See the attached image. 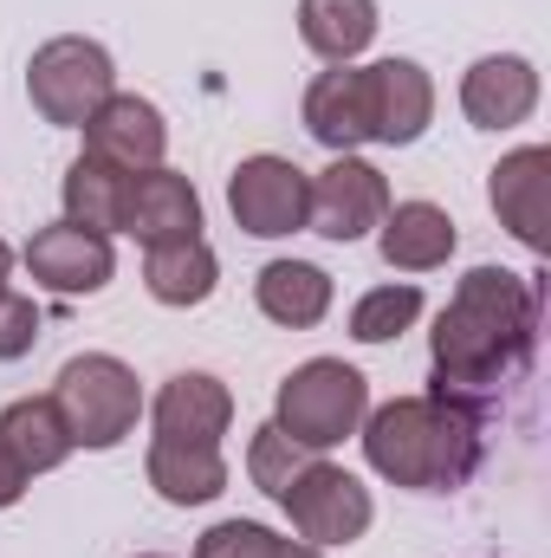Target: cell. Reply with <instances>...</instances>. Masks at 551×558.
I'll return each mask as SVG.
<instances>
[{"label":"cell","mask_w":551,"mask_h":558,"mask_svg":"<svg viewBox=\"0 0 551 558\" xmlns=\"http://www.w3.org/2000/svg\"><path fill=\"white\" fill-rule=\"evenodd\" d=\"M364 461L409 494H454L487 461V410L461 397H396L364 416Z\"/></svg>","instance_id":"2"},{"label":"cell","mask_w":551,"mask_h":558,"mask_svg":"<svg viewBox=\"0 0 551 558\" xmlns=\"http://www.w3.org/2000/svg\"><path fill=\"white\" fill-rule=\"evenodd\" d=\"M85 149L105 156V162H118L124 175H137V169H156V162H162L169 124H162V111H156L149 98H137V92H111V98L85 118Z\"/></svg>","instance_id":"14"},{"label":"cell","mask_w":551,"mask_h":558,"mask_svg":"<svg viewBox=\"0 0 551 558\" xmlns=\"http://www.w3.org/2000/svg\"><path fill=\"white\" fill-rule=\"evenodd\" d=\"M305 131L325 143L331 156H357L377 143V111H370V65H338L318 72L305 92Z\"/></svg>","instance_id":"11"},{"label":"cell","mask_w":551,"mask_h":558,"mask_svg":"<svg viewBox=\"0 0 551 558\" xmlns=\"http://www.w3.org/2000/svg\"><path fill=\"white\" fill-rule=\"evenodd\" d=\"M370 111H377V143L409 149L434 124V78L415 59H377L370 65Z\"/></svg>","instance_id":"16"},{"label":"cell","mask_w":551,"mask_h":558,"mask_svg":"<svg viewBox=\"0 0 551 558\" xmlns=\"http://www.w3.org/2000/svg\"><path fill=\"white\" fill-rule=\"evenodd\" d=\"M254 299L260 312L285 325V331H311L325 312H331V274L311 267V260H267L254 279Z\"/></svg>","instance_id":"20"},{"label":"cell","mask_w":551,"mask_h":558,"mask_svg":"<svg viewBox=\"0 0 551 558\" xmlns=\"http://www.w3.org/2000/svg\"><path fill=\"white\" fill-rule=\"evenodd\" d=\"M0 448H7L26 474H52V468H65V454H72V428H65V416H59L52 397H20V403L0 410Z\"/></svg>","instance_id":"21"},{"label":"cell","mask_w":551,"mask_h":558,"mask_svg":"<svg viewBox=\"0 0 551 558\" xmlns=\"http://www.w3.org/2000/svg\"><path fill=\"white\" fill-rule=\"evenodd\" d=\"M228 208H234V228L254 234V241L298 234L305 208H311V175L292 156H247L228 175Z\"/></svg>","instance_id":"7"},{"label":"cell","mask_w":551,"mask_h":558,"mask_svg":"<svg viewBox=\"0 0 551 558\" xmlns=\"http://www.w3.org/2000/svg\"><path fill=\"white\" fill-rule=\"evenodd\" d=\"M26 274L33 286L59 292V299H91L105 292L118 274V254H111V234H91V228H72V221H52L26 241Z\"/></svg>","instance_id":"9"},{"label":"cell","mask_w":551,"mask_h":558,"mask_svg":"<svg viewBox=\"0 0 551 558\" xmlns=\"http://www.w3.org/2000/svg\"><path fill=\"white\" fill-rule=\"evenodd\" d=\"M532 344H539V286L506 267H474L441 305L428 338L434 397H461L487 410L500 384H513L532 364Z\"/></svg>","instance_id":"1"},{"label":"cell","mask_w":551,"mask_h":558,"mask_svg":"<svg viewBox=\"0 0 551 558\" xmlns=\"http://www.w3.org/2000/svg\"><path fill=\"white\" fill-rule=\"evenodd\" d=\"M461 111L474 131H513L539 111V72L519 52H487L461 78Z\"/></svg>","instance_id":"12"},{"label":"cell","mask_w":551,"mask_h":558,"mask_svg":"<svg viewBox=\"0 0 551 558\" xmlns=\"http://www.w3.org/2000/svg\"><path fill=\"white\" fill-rule=\"evenodd\" d=\"M124 189H131V175H124L118 162H105V156L85 149V156L65 169V182H59L65 221H72V228H91V234H124Z\"/></svg>","instance_id":"22"},{"label":"cell","mask_w":551,"mask_h":558,"mask_svg":"<svg viewBox=\"0 0 551 558\" xmlns=\"http://www.w3.org/2000/svg\"><path fill=\"white\" fill-rule=\"evenodd\" d=\"M370 416V384L364 371H351L344 357H311L298 364L285 384H279V403H273V422L311 454L338 448L344 435H357Z\"/></svg>","instance_id":"3"},{"label":"cell","mask_w":551,"mask_h":558,"mask_svg":"<svg viewBox=\"0 0 551 558\" xmlns=\"http://www.w3.org/2000/svg\"><path fill=\"white\" fill-rule=\"evenodd\" d=\"M124 234H137L143 247H169V241H188L201 234V195L188 175L175 169H137L131 189H124Z\"/></svg>","instance_id":"13"},{"label":"cell","mask_w":551,"mask_h":558,"mask_svg":"<svg viewBox=\"0 0 551 558\" xmlns=\"http://www.w3.org/2000/svg\"><path fill=\"white\" fill-rule=\"evenodd\" d=\"M298 39L318 59L351 65L377 39V0H298Z\"/></svg>","instance_id":"23"},{"label":"cell","mask_w":551,"mask_h":558,"mask_svg":"<svg viewBox=\"0 0 551 558\" xmlns=\"http://www.w3.org/2000/svg\"><path fill=\"white\" fill-rule=\"evenodd\" d=\"M111 92H118L111 52H105L98 39H78V33L46 39V46L33 52V65H26V98H33V111H39L46 124H59V131H85V118H91Z\"/></svg>","instance_id":"5"},{"label":"cell","mask_w":551,"mask_h":558,"mask_svg":"<svg viewBox=\"0 0 551 558\" xmlns=\"http://www.w3.org/2000/svg\"><path fill=\"white\" fill-rule=\"evenodd\" d=\"M137 558H169V553H137Z\"/></svg>","instance_id":"30"},{"label":"cell","mask_w":551,"mask_h":558,"mask_svg":"<svg viewBox=\"0 0 551 558\" xmlns=\"http://www.w3.org/2000/svg\"><path fill=\"white\" fill-rule=\"evenodd\" d=\"M26 481H33V474H26V468H20V461H13V454L0 448V513H7V507H13V500L26 494Z\"/></svg>","instance_id":"28"},{"label":"cell","mask_w":551,"mask_h":558,"mask_svg":"<svg viewBox=\"0 0 551 558\" xmlns=\"http://www.w3.org/2000/svg\"><path fill=\"white\" fill-rule=\"evenodd\" d=\"M377 247H383V260H390L396 274H434V267H448V254L461 247V228H454V215L434 208V202H390V215H383V228H377Z\"/></svg>","instance_id":"17"},{"label":"cell","mask_w":551,"mask_h":558,"mask_svg":"<svg viewBox=\"0 0 551 558\" xmlns=\"http://www.w3.org/2000/svg\"><path fill=\"white\" fill-rule=\"evenodd\" d=\"M415 318H421V286L403 279V286H377V292H364L357 305H351V338L357 344H390V338H403Z\"/></svg>","instance_id":"25"},{"label":"cell","mask_w":551,"mask_h":558,"mask_svg":"<svg viewBox=\"0 0 551 558\" xmlns=\"http://www.w3.org/2000/svg\"><path fill=\"white\" fill-rule=\"evenodd\" d=\"M52 403L72 428V448H118L143 416V384L137 371L111 351H85L59 371Z\"/></svg>","instance_id":"4"},{"label":"cell","mask_w":551,"mask_h":558,"mask_svg":"<svg viewBox=\"0 0 551 558\" xmlns=\"http://www.w3.org/2000/svg\"><path fill=\"white\" fill-rule=\"evenodd\" d=\"M487 202H493V215H500V228L513 241L546 254L551 247V149L546 143H526V149L500 156L493 182H487Z\"/></svg>","instance_id":"10"},{"label":"cell","mask_w":551,"mask_h":558,"mask_svg":"<svg viewBox=\"0 0 551 558\" xmlns=\"http://www.w3.org/2000/svg\"><path fill=\"white\" fill-rule=\"evenodd\" d=\"M311 461H318V454H311V448H298L279 422H260V428H254V441H247V474H254V487H260L267 500H279V494L311 468Z\"/></svg>","instance_id":"26"},{"label":"cell","mask_w":551,"mask_h":558,"mask_svg":"<svg viewBox=\"0 0 551 558\" xmlns=\"http://www.w3.org/2000/svg\"><path fill=\"white\" fill-rule=\"evenodd\" d=\"M143 474L149 487L169 500V507H208L228 494V454L221 441H175V435H156L149 454H143Z\"/></svg>","instance_id":"15"},{"label":"cell","mask_w":551,"mask_h":558,"mask_svg":"<svg viewBox=\"0 0 551 558\" xmlns=\"http://www.w3.org/2000/svg\"><path fill=\"white\" fill-rule=\"evenodd\" d=\"M195 558H325V553L305 546V539H285L260 520H221L195 539Z\"/></svg>","instance_id":"24"},{"label":"cell","mask_w":551,"mask_h":558,"mask_svg":"<svg viewBox=\"0 0 551 558\" xmlns=\"http://www.w3.org/2000/svg\"><path fill=\"white\" fill-rule=\"evenodd\" d=\"M390 215V182L377 162L364 156H331V169L311 175V208H305V228L325 234V241H364L370 228H383Z\"/></svg>","instance_id":"8"},{"label":"cell","mask_w":551,"mask_h":558,"mask_svg":"<svg viewBox=\"0 0 551 558\" xmlns=\"http://www.w3.org/2000/svg\"><path fill=\"white\" fill-rule=\"evenodd\" d=\"M279 507H285V520H292V533H298L305 546H351V539H364L370 520H377L370 487H364L351 468H338V461H311V468L279 494Z\"/></svg>","instance_id":"6"},{"label":"cell","mask_w":551,"mask_h":558,"mask_svg":"<svg viewBox=\"0 0 551 558\" xmlns=\"http://www.w3.org/2000/svg\"><path fill=\"white\" fill-rule=\"evenodd\" d=\"M39 344V305L26 299V292H13V286H0V364H13V357H26Z\"/></svg>","instance_id":"27"},{"label":"cell","mask_w":551,"mask_h":558,"mask_svg":"<svg viewBox=\"0 0 551 558\" xmlns=\"http://www.w3.org/2000/svg\"><path fill=\"white\" fill-rule=\"evenodd\" d=\"M215 279H221V260H215V247L201 234L169 241V247H143V286H149L156 305L188 312V305L215 299Z\"/></svg>","instance_id":"19"},{"label":"cell","mask_w":551,"mask_h":558,"mask_svg":"<svg viewBox=\"0 0 551 558\" xmlns=\"http://www.w3.org/2000/svg\"><path fill=\"white\" fill-rule=\"evenodd\" d=\"M149 416H156V435H175V441H221L228 422H234V397H228L221 377L182 371V377H169V384L156 390Z\"/></svg>","instance_id":"18"},{"label":"cell","mask_w":551,"mask_h":558,"mask_svg":"<svg viewBox=\"0 0 551 558\" xmlns=\"http://www.w3.org/2000/svg\"><path fill=\"white\" fill-rule=\"evenodd\" d=\"M7 274H13V254H7V241H0V286H7Z\"/></svg>","instance_id":"29"}]
</instances>
